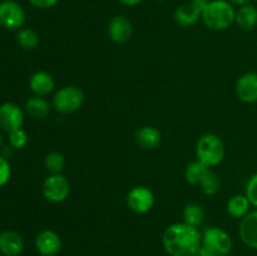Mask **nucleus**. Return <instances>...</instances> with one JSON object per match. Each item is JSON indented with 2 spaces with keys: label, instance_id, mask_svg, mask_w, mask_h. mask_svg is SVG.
I'll return each instance as SVG.
<instances>
[{
  "label": "nucleus",
  "instance_id": "nucleus-1",
  "mask_svg": "<svg viewBox=\"0 0 257 256\" xmlns=\"http://www.w3.org/2000/svg\"><path fill=\"white\" fill-rule=\"evenodd\" d=\"M162 245L170 256H193L202 246V232L186 222H176L166 227Z\"/></svg>",
  "mask_w": 257,
  "mask_h": 256
},
{
  "label": "nucleus",
  "instance_id": "nucleus-2",
  "mask_svg": "<svg viewBox=\"0 0 257 256\" xmlns=\"http://www.w3.org/2000/svg\"><path fill=\"white\" fill-rule=\"evenodd\" d=\"M201 19L208 29L222 32L235 23L236 10L228 0H210Z\"/></svg>",
  "mask_w": 257,
  "mask_h": 256
},
{
  "label": "nucleus",
  "instance_id": "nucleus-3",
  "mask_svg": "<svg viewBox=\"0 0 257 256\" xmlns=\"http://www.w3.org/2000/svg\"><path fill=\"white\" fill-rule=\"evenodd\" d=\"M225 143L220 136L206 133L196 143V156L207 168L216 167L225 158Z\"/></svg>",
  "mask_w": 257,
  "mask_h": 256
},
{
  "label": "nucleus",
  "instance_id": "nucleus-4",
  "mask_svg": "<svg viewBox=\"0 0 257 256\" xmlns=\"http://www.w3.org/2000/svg\"><path fill=\"white\" fill-rule=\"evenodd\" d=\"M84 103V93L75 85H65L53 95L52 105L58 113L72 114L77 112Z\"/></svg>",
  "mask_w": 257,
  "mask_h": 256
},
{
  "label": "nucleus",
  "instance_id": "nucleus-5",
  "mask_svg": "<svg viewBox=\"0 0 257 256\" xmlns=\"http://www.w3.org/2000/svg\"><path fill=\"white\" fill-rule=\"evenodd\" d=\"M202 246L216 255L227 256L232 251L233 240L226 230L211 226L202 232Z\"/></svg>",
  "mask_w": 257,
  "mask_h": 256
},
{
  "label": "nucleus",
  "instance_id": "nucleus-6",
  "mask_svg": "<svg viewBox=\"0 0 257 256\" xmlns=\"http://www.w3.org/2000/svg\"><path fill=\"white\" fill-rule=\"evenodd\" d=\"M43 196L53 203L64 202L70 193V182L63 173H50L43 182Z\"/></svg>",
  "mask_w": 257,
  "mask_h": 256
},
{
  "label": "nucleus",
  "instance_id": "nucleus-7",
  "mask_svg": "<svg viewBox=\"0 0 257 256\" xmlns=\"http://www.w3.org/2000/svg\"><path fill=\"white\" fill-rule=\"evenodd\" d=\"M27 15L19 3L14 0L0 2V25L8 30H19L24 25Z\"/></svg>",
  "mask_w": 257,
  "mask_h": 256
},
{
  "label": "nucleus",
  "instance_id": "nucleus-8",
  "mask_svg": "<svg viewBox=\"0 0 257 256\" xmlns=\"http://www.w3.org/2000/svg\"><path fill=\"white\" fill-rule=\"evenodd\" d=\"M155 193L147 186H136L127 195L128 208L140 215L150 212L155 206Z\"/></svg>",
  "mask_w": 257,
  "mask_h": 256
},
{
  "label": "nucleus",
  "instance_id": "nucleus-9",
  "mask_svg": "<svg viewBox=\"0 0 257 256\" xmlns=\"http://www.w3.org/2000/svg\"><path fill=\"white\" fill-rule=\"evenodd\" d=\"M25 110L13 102L0 104V128L5 132H13L23 128L25 120Z\"/></svg>",
  "mask_w": 257,
  "mask_h": 256
},
{
  "label": "nucleus",
  "instance_id": "nucleus-10",
  "mask_svg": "<svg viewBox=\"0 0 257 256\" xmlns=\"http://www.w3.org/2000/svg\"><path fill=\"white\" fill-rule=\"evenodd\" d=\"M34 245L39 255L55 256L62 250V238L54 230H43L37 235Z\"/></svg>",
  "mask_w": 257,
  "mask_h": 256
},
{
  "label": "nucleus",
  "instance_id": "nucleus-11",
  "mask_svg": "<svg viewBox=\"0 0 257 256\" xmlns=\"http://www.w3.org/2000/svg\"><path fill=\"white\" fill-rule=\"evenodd\" d=\"M238 99L247 104L257 102V73L247 72L241 75L235 85Z\"/></svg>",
  "mask_w": 257,
  "mask_h": 256
},
{
  "label": "nucleus",
  "instance_id": "nucleus-12",
  "mask_svg": "<svg viewBox=\"0 0 257 256\" xmlns=\"http://www.w3.org/2000/svg\"><path fill=\"white\" fill-rule=\"evenodd\" d=\"M133 27L131 20L124 15H115L108 24V35L113 43L124 44L131 39Z\"/></svg>",
  "mask_w": 257,
  "mask_h": 256
},
{
  "label": "nucleus",
  "instance_id": "nucleus-13",
  "mask_svg": "<svg viewBox=\"0 0 257 256\" xmlns=\"http://www.w3.org/2000/svg\"><path fill=\"white\" fill-rule=\"evenodd\" d=\"M238 235L243 245L252 250H257V208L251 210L241 220Z\"/></svg>",
  "mask_w": 257,
  "mask_h": 256
},
{
  "label": "nucleus",
  "instance_id": "nucleus-14",
  "mask_svg": "<svg viewBox=\"0 0 257 256\" xmlns=\"http://www.w3.org/2000/svg\"><path fill=\"white\" fill-rule=\"evenodd\" d=\"M24 240L17 231L0 232V253L3 256H19L24 251Z\"/></svg>",
  "mask_w": 257,
  "mask_h": 256
},
{
  "label": "nucleus",
  "instance_id": "nucleus-15",
  "mask_svg": "<svg viewBox=\"0 0 257 256\" xmlns=\"http://www.w3.org/2000/svg\"><path fill=\"white\" fill-rule=\"evenodd\" d=\"M135 142L137 147L145 151L156 150L162 142V135L152 125H145L135 133Z\"/></svg>",
  "mask_w": 257,
  "mask_h": 256
},
{
  "label": "nucleus",
  "instance_id": "nucleus-16",
  "mask_svg": "<svg viewBox=\"0 0 257 256\" xmlns=\"http://www.w3.org/2000/svg\"><path fill=\"white\" fill-rule=\"evenodd\" d=\"M29 88L38 97H47L55 88L54 78L45 70H38L29 78Z\"/></svg>",
  "mask_w": 257,
  "mask_h": 256
},
{
  "label": "nucleus",
  "instance_id": "nucleus-17",
  "mask_svg": "<svg viewBox=\"0 0 257 256\" xmlns=\"http://www.w3.org/2000/svg\"><path fill=\"white\" fill-rule=\"evenodd\" d=\"M235 23L240 29L250 32L257 27V8L252 4H246L240 7L236 12Z\"/></svg>",
  "mask_w": 257,
  "mask_h": 256
},
{
  "label": "nucleus",
  "instance_id": "nucleus-18",
  "mask_svg": "<svg viewBox=\"0 0 257 256\" xmlns=\"http://www.w3.org/2000/svg\"><path fill=\"white\" fill-rule=\"evenodd\" d=\"M251 203L246 195H235L227 201L226 205V210H227L228 215L233 218H238L242 220L246 215L251 211Z\"/></svg>",
  "mask_w": 257,
  "mask_h": 256
},
{
  "label": "nucleus",
  "instance_id": "nucleus-19",
  "mask_svg": "<svg viewBox=\"0 0 257 256\" xmlns=\"http://www.w3.org/2000/svg\"><path fill=\"white\" fill-rule=\"evenodd\" d=\"M24 110L28 115H30L32 118L35 119H43V118L47 117L50 112V104L44 97H34L29 98V99L25 102Z\"/></svg>",
  "mask_w": 257,
  "mask_h": 256
},
{
  "label": "nucleus",
  "instance_id": "nucleus-20",
  "mask_svg": "<svg viewBox=\"0 0 257 256\" xmlns=\"http://www.w3.org/2000/svg\"><path fill=\"white\" fill-rule=\"evenodd\" d=\"M201 13L188 4H183L175 10V22L181 27H192L200 20Z\"/></svg>",
  "mask_w": 257,
  "mask_h": 256
},
{
  "label": "nucleus",
  "instance_id": "nucleus-21",
  "mask_svg": "<svg viewBox=\"0 0 257 256\" xmlns=\"http://www.w3.org/2000/svg\"><path fill=\"white\" fill-rule=\"evenodd\" d=\"M17 42L24 50H34L39 45V34L32 28H22L17 34Z\"/></svg>",
  "mask_w": 257,
  "mask_h": 256
},
{
  "label": "nucleus",
  "instance_id": "nucleus-22",
  "mask_svg": "<svg viewBox=\"0 0 257 256\" xmlns=\"http://www.w3.org/2000/svg\"><path fill=\"white\" fill-rule=\"evenodd\" d=\"M208 168L203 165L200 161H193L190 162L185 168V178L190 185H198L200 186L201 181H202L203 176L206 175Z\"/></svg>",
  "mask_w": 257,
  "mask_h": 256
},
{
  "label": "nucleus",
  "instance_id": "nucleus-23",
  "mask_svg": "<svg viewBox=\"0 0 257 256\" xmlns=\"http://www.w3.org/2000/svg\"><path fill=\"white\" fill-rule=\"evenodd\" d=\"M182 217L183 222L188 223L191 226H195V227H198L202 223L203 218H205V211L197 203H188L183 208Z\"/></svg>",
  "mask_w": 257,
  "mask_h": 256
},
{
  "label": "nucleus",
  "instance_id": "nucleus-24",
  "mask_svg": "<svg viewBox=\"0 0 257 256\" xmlns=\"http://www.w3.org/2000/svg\"><path fill=\"white\" fill-rule=\"evenodd\" d=\"M200 187L205 195L215 196L216 193L221 190L220 176H218L215 171H212L211 168H208L207 172H206V175L203 176L202 181H201Z\"/></svg>",
  "mask_w": 257,
  "mask_h": 256
},
{
  "label": "nucleus",
  "instance_id": "nucleus-25",
  "mask_svg": "<svg viewBox=\"0 0 257 256\" xmlns=\"http://www.w3.org/2000/svg\"><path fill=\"white\" fill-rule=\"evenodd\" d=\"M44 166L49 173H62L65 167V157L58 151H52L44 158Z\"/></svg>",
  "mask_w": 257,
  "mask_h": 256
},
{
  "label": "nucleus",
  "instance_id": "nucleus-26",
  "mask_svg": "<svg viewBox=\"0 0 257 256\" xmlns=\"http://www.w3.org/2000/svg\"><path fill=\"white\" fill-rule=\"evenodd\" d=\"M28 142H29V137L23 128L9 132V143L15 150H22L28 145Z\"/></svg>",
  "mask_w": 257,
  "mask_h": 256
},
{
  "label": "nucleus",
  "instance_id": "nucleus-27",
  "mask_svg": "<svg viewBox=\"0 0 257 256\" xmlns=\"http://www.w3.org/2000/svg\"><path fill=\"white\" fill-rule=\"evenodd\" d=\"M245 195L250 201L251 206L257 208V172L248 178L247 183H246Z\"/></svg>",
  "mask_w": 257,
  "mask_h": 256
},
{
  "label": "nucleus",
  "instance_id": "nucleus-28",
  "mask_svg": "<svg viewBox=\"0 0 257 256\" xmlns=\"http://www.w3.org/2000/svg\"><path fill=\"white\" fill-rule=\"evenodd\" d=\"M12 177V166L5 156L0 155V187L7 185Z\"/></svg>",
  "mask_w": 257,
  "mask_h": 256
},
{
  "label": "nucleus",
  "instance_id": "nucleus-29",
  "mask_svg": "<svg viewBox=\"0 0 257 256\" xmlns=\"http://www.w3.org/2000/svg\"><path fill=\"white\" fill-rule=\"evenodd\" d=\"M33 7L38 9H50L59 3V0H28Z\"/></svg>",
  "mask_w": 257,
  "mask_h": 256
},
{
  "label": "nucleus",
  "instance_id": "nucleus-30",
  "mask_svg": "<svg viewBox=\"0 0 257 256\" xmlns=\"http://www.w3.org/2000/svg\"><path fill=\"white\" fill-rule=\"evenodd\" d=\"M208 3H210V0H191V5H192L198 13H201V15H202L203 10L206 9Z\"/></svg>",
  "mask_w": 257,
  "mask_h": 256
},
{
  "label": "nucleus",
  "instance_id": "nucleus-31",
  "mask_svg": "<svg viewBox=\"0 0 257 256\" xmlns=\"http://www.w3.org/2000/svg\"><path fill=\"white\" fill-rule=\"evenodd\" d=\"M193 256H218V255H216V253H213L212 251L207 250V248H206V247L201 246V247L198 248L197 252H196Z\"/></svg>",
  "mask_w": 257,
  "mask_h": 256
},
{
  "label": "nucleus",
  "instance_id": "nucleus-32",
  "mask_svg": "<svg viewBox=\"0 0 257 256\" xmlns=\"http://www.w3.org/2000/svg\"><path fill=\"white\" fill-rule=\"evenodd\" d=\"M118 2H119L120 4L125 5V7H136V5L141 4V3L145 2V0H118Z\"/></svg>",
  "mask_w": 257,
  "mask_h": 256
},
{
  "label": "nucleus",
  "instance_id": "nucleus-33",
  "mask_svg": "<svg viewBox=\"0 0 257 256\" xmlns=\"http://www.w3.org/2000/svg\"><path fill=\"white\" fill-rule=\"evenodd\" d=\"M232 5H238V7H242V5L250 4L251 0H228Z\"/></svg>",
  "mask_w": 257,
  "mask_h": 256
},
{
  "label": "nucleus",
  "instance_id": "nucleus-34",
  "mask_svg": "<svg viewBox=\"0 0 257 256\" xmlns=\"http://www.w3.org/2000/svg\"><path fill=\"white\" fill-rule=\"evenodd\" d=\"M2 145H3V138H2V135H0V148H2Z\"/></svg>",
  "mask_w": 257,
  "mask_h": 256
},
{
  "label": "nucleus",
  "instance_id": "nucleus-35",
  "mask_svg": "<svg viewBox=\"0 0 257 256\" xmlns=\"http://www.w3.org/2000/svg\"><path fill=\"white\" fill-rule=\"evenodd\" d=\"M157 2H165V0H157Z\"/></svg>",
  "mask_w": 257,
  "mask_h": 256
}]
</instances>
